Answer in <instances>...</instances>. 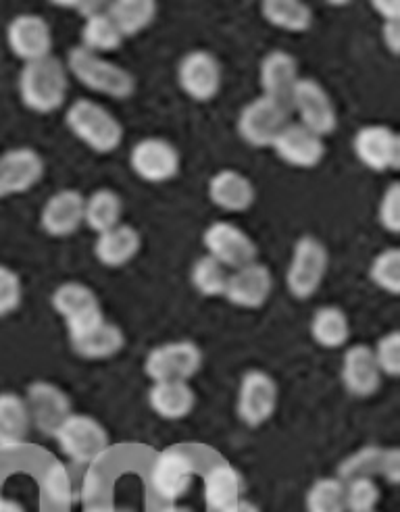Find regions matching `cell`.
<instances>
[{"label":"cell","instance_id":"6da1fadb","mask_svg":"<svg viewBox=\"0 0 400 512\" xmlns=\"http://www.w3.org/2000/svg\"><path fill=\"white\" fill-rule=\"evenodd\" d=\"M69 90L67 67L57 57L23 63L19 73V96L25 107L34 113L48 115L65 105Z\"/></svg>","mask_w":400,"mask_h":512},{"label":"cell","instance_id":"7a4b0ae2","mask_svg":"<svg viewBox=\"0 0 400 512\" xmlns=\"http://www.w3.org/2000/svg\"><path fill=\"white\" fill-rule=\"evenodd\" d=\"M65 67L75 80L96 94L125 100L136 92V78L128 69L94 55L82 46L69 50Z\"/></svg>","mask_w":400,"mask_h":512},{"label":"cell","instance_id":"3957f363","mask_svg":"<svg viewBox=\"0 0 400 512\" xmlns=\"http://www.w3.org/2000/svg\"><path fill=\"white\" fill-rule=\"evenodd\" d=\"M65 123L75 138L98 155H109L123 142L121 121L90 98L75 100L65 113Z\"/></svg>","mask_w":400,"mask_h":512},{"label":"cell","instance_id":"277c9868","mask_svg":"<svg viewBox=\"0 0 400 512\" xmlns=\"http://www.w3.org/2000/svg\"><path fill=\"white\" fill-rule=\"evenodd\" d=\"M61 452L75 465H92L111 448L109 431L98 419L82 413H71L55 431Z\"/></svg>","mask_w":400,"mask_h":512},{"label":"cell","instance_id":"5b68a950","mask_svg":"<svg viewBox=\"0 0 400 512\" xmlns=\"http://www.w3.org/2000/svg\"><path fill=\"white\" fill-rule=\"evenodd\" d=\"M330 267V252L315 236L298 238L286 271L288 292L296 300H309L321 288Z\"/></svg>","mask_w":400,"mask_h":512},{"label":"cell","instance_id":"8992f818","mask_svg":"<svg viewBox=\"0 0 400 512\" xmlns=\"http://www.w3.org/2000/svg\"><path fill=\"white\" fill-rule=\"evenodd\" d=\"M203 369V350L192 340L159 344L144 358V373L153 381H190Z\"/></svg>","mask_w":400,"mask_h":512},{"label":"cell","instance_id":"52a82bcc","mask_svg":"<svg viewBox=\"0 0 400 512\" xmlns=\"http://www.w3.org/2000/svg\"><path fill=\"white\" fill-rule=\"evenodd\" d=\"M290 123V109L282 107L267 96H259L250 100L248 105L238 115V134L240 138L255 146L267 148L273 146L278 136L284 132V127Z\"/></svg>","mask_w":400,"mask_h":512},{"label":"cell","instance_id":"ba28073f","mask_svg":"<svg viewBox=\"0 0 400 512\" xmlns=\"http://www.w3.org/2000/svg\"><path fill=\"white\" fill-rule=\"evenodd\" d=\"M196 473V463L188 450L182 446H171L157 454L153 469H150V485L167 504L180 502L192 488Z\"/></svg>","mask_w":400,"mask_h":512},{"label":"cell","instance_id":"9c48e42d","mask_svg":"<svg viewBox=\"0 0 400 512\" xmlns=\"http://www.w3.org/2000/svg\"><path fill=\"white\" fill-rule=\"evenodd\" d=\"M278 398L280 390L275 379L267 371L250 369L240 379L236 413L246 427H261L273 417Z\"/></svg>","mask_w":400,"mask_h":512},{"label":"cell","instance_id":"30bf717a","mask_svg":"<svg viewBox=\"0 0 400 512\" xmlns=\"http://www.w3.org/2000/svg\"><path fill=\"white\" fill-rule=\"evenodd\" d=\"M203 244L211 259L221 263L228 271L255 263L259 254L255 240L230 221L211 223L203 234Z\"/></svg>","mask_w":400,"mask_h":512},{"label":"cell","instance_id":"8fae6325","mask_svg":"<svg viewBox=\"0 0 400 512\" xmlns=\"http://www.w3.org/2000/svg\"><path fill=\"white\" fill-rule=\"evenodd\" d=\"M296 111L298 123L307 127L317 136H330L336 127H338V115L334 102L317 80L311 78H300L292 102H290V111Z\"/></svg>","mask_w":400,"mask_h":512},{"label":"cell","instance_id":"7c38bea8","mask_svg":"<svg viewBox=\"0 0 400 512\" xmlns=\"http://www.w3.org/2000/svg\"><path fill=\"white\" fill-rule=\"evenodd\" d=\"M132 171L148 184H163L180 173V152L163 138H144L130 152Z\"/></svg>","mask_w":400,"mask_h":512},{"label":"cell","instance_id":"4fadbf2b","mask_svg":"<svg viewBox=\"0 0 400 512\" xmlns=\"http://www.w3.org/2000/svg\"><path fill=\"white\" fill-rule=\"evenodd\" d=\"M23 400L28 404L32 429H38L42 435H50V438L71 415V400L67 392L44 379L30 383Z\"/></svg>","mask_w":400,"mask_h":512},{"label":"cell","instance_id":"5bb4252c","mask_svg":"<svg viewBox=\"0 0 400 512\" xmlns=\"http://www.w3.org/2000/svg\"><path fill=\"white\" fill-rule=\"evenodd\" d=\"M353 150L357 159L375 173L400 167V138L388 125H363L353 138Z\"/></svg>","mask_w":400,"mask_h":512},{"label":"cell","instance_id":"9a60e30c","mask_svg":"<svg viewBox=\"0 0 400 512\" xmlns=\"http://www.w3.org/2000/svg\"><path fill=\"white\" fill-rule=\"evenodd\" d=\"M7 44L11 53L23 63L40 61L53 55V30L44 17L23 13L11 19L7 28Z\"/></svg>","mask_w":400,"mask_h":512},{"label":"cell","instance_id":"2e32d148","mask_svg":"<svg viewBox=\"0 0 400 512\" xmlns=\"http://www.w3.org/2000/svg\"><path fill=\"white\" fill-rule=\"evenodd\" d=\"M44 177V159L30 146H17L0 155V198L32 190Z\"/></svg>","mask_w":400,"mask_h":512},{"label":"cell","instance_id":"e0dca14e","mask_svg":"<svg viewBox=\"0 0 400 512\" xmlns=\"http://www.w3.org/2000/svg\"><path fill=\"white\" fill-rule=\"evenodd\" d=\"M178 84L194 102H209L221 90V65L207 50H192L178 67Z\"/></svg>","mask_w":400,"mask_h":512},{"label":"cell","instance_id":"ac0fdd59","mask_svg":"<svg viewBox=\"0 0 400 512\" xmlns=\"http://www.w3.org/2000/svg\"><path fill=\"white\" fill-rule=\"evenodd\" d=\"M84 194L65 188L46 200L40 213L44 234L53 238H69L84 225Z\"/></svg>","mask_w":400,"mask_h":512},{"label":"cell","instance_id":"d6986e66","mask_svg":"<svg viewBox=\"0 0 400 512\" xmlns=\"http://www.w3.org/2000/svg\"><path fill=\"white\" fill-rule=\"evenodd\" d=\"M342 383L350 396L371 398L382 386V371L367 344L346 348L342 356Z\"/></svg>","mask_w":400,"mask_h":512},{"label":"cell","instance_id":"ffe728a7","mask_svg":"<svg viewBox=\"0 0 400 512\" xmlns=\"http://www.w3.org/2000/svg\"><path fill=\"white\" fill-rule=\"evenodd\" d=\"M273 290V275L263 263H250L242 269L230 271L228 288L223 298L240 309H261Z\"/></svg>","mask_w":400,"mask_h":512},{"label":"cell","instance_id":"44dd1931","mask_svg":"<svg viewBox=\"0 0 400 512\" xmlns=\"http://www.w3.org/2000/svg\"><path fill=\"white\" fill-rule=\"evenodd\" d=\"M271 148L286 165L296 169H313L325 157L323 138L300 123H288Z\"/></svg>","mask_w":400,"mask_h":512},{"label":"cell","instance_id":"7402d4cb","mask_svg":"<svg viewBox=\"0 0 400 512\" xmlns=\"http://www.w3.org/2000/svg\"><path fill=\"white\" fill-rule=\"evenodd\" d=\"M300 80L298 75V61L294 55L286 50H271L269 55L263 57L259 67V84L263 96L280 102L282 107L290 109L294 88Z\"/></svg>","mask_w":400,"mask_h":512},{"label":"cell","instance_id":"603a6c76","mask_svg":"<svg viewBox=\"0 0 400 512\" xmlns=\"http://www.w3.org/2000/svg\"><path fill=\"white\" fill-rule=\"evenodd\" d=\"M140 248H142V238L138 234V229L128 223H119L107 229V232L96 236L94 256L103 267L119 269L132 263L138 256Z\"/></svg>","mask_w":400,"mask_h":512},{"label":"cell","instance_id":"cb8c5ba5","mask_svg":"<svg viewBox=\"0 0 400 512\" xmlns=\"http://www.w3.org/2000/svg\"><path fill=\"white\" fill-rule=\"evenodd\" d=\"M209 198L215 207L223 211L244 213L255 204L257 192L244 173L236 169H223L211 177Z\"/></svg>","mask_w":400,"mask_h":512},{"label":"cell","instance_id":"d4e9b609","mask_svg":"<svg viewBox=\"0 0 400 512\" xmlns=\"http://www.w3.org/2000/svg\"><path fill=\"white\" fill-rule=\"evenodd\" d=\"M148 404L165 421L186 419L196 406V392L188 381H153Z\"/></svg>","mask_w":400,"mask_h":512},{"label":"cell","instance_id":"484cf974","mask_svg":"<svg viewBox=\"0 0 400 512\" xmlns=\"http://www.w3.org/2000/svg\"><path fill=\"white\" fill-rule=\"evenodd\" d=\"M203 488L207 508L211 512H223L244 498L246 483L236 467L228 463H217L205 473Z\"/></svg>","mask_w":400,"mask_h":512},{"label":"cell","instance_id":"4316f807","mask_svg":"<svg viewBox=\"0 0 400 512\" xmlns=\"http://www.w3.org/2000/svg\"><path fill=\"white\" fill-rule=\"evenodd\" d=\"M32 419L23 396L0 392V450H17L28 442Z\"/></svg>","mask_w":400,"mask_h":512},{"label":"cell","instance_id":"83f0119b","mask_svg":"<svg viewBox=\"0 0 400 512\" xmlns=\"http://www.w3.org/2000/svg\"><path fill=\"white\" fill-rule=\"evenodd\" d=\"M311 338L325 350H336L346 346L350 340V321L340 306H319L311 319Z\"/></svg>","mask_w":400,"mask_h":512},{"label":"cell","instance_id":"f1b7e54d","mask_svg":"<svg viewBox=\"0 0 400 512\" xmlns=\"http://www.w3.org/2000/svg\"><path fill=\"white\" fill-rule=\"evenodd\" d=\"M125 346V336L123 329L109 319L105 323H100L94 331H90L88 336L80 340H71L73 352L86 358V361H105V358H111L119 354Z\"/></svg>","mask_w":400,"mask_h":512},{"label":"cell","instance_id":"f546056e","mask_svg":"<svg viewBox=\"0 0 400 512\" xmlns=\"http://www.w3.org/2000/svg\"><path fill=\"white\" fill-rule=\"evenodd\" d=\"M261 15L273 28L290 34L309 32L315 19L313 9L300 0H267L261 5Z\"/></svg>","mask_w":400,"mask_h":512},{"label":"cell","instance_id":"4dcf8cb0","mask_svg":"<svg viewBox=\"0 0 400 512\" xmlns=\"http://www.w3.org/2000/svg\"><path fill=\"white\" fill-rule=\"evenodd\" d=\"M105 11L115 21L121 36L132 38L155 21L157 3L153 0H115V3H107Z\"/></svg>","mask_w":400,"mask_h":512},{"label":"cell","instance_id":"1f68e13d","mask_svg":"<svg viewBox=\"0 0 400 512\" xmlns=\"http://www.w3.org/2000/svg\"><path fill=\"white\" fill-rule=\"evenodd\" d=\"M121 213H123L121 196L111 188L94 190L84 200V223L92 229L96 236L119 225Z\"/></svg>","mask_w":400,"mask_h":512},{"label":"cell","instance_id":"d6a6232c","mask_svg":"<svg viewBox=\"0 0 400 512\" xmlns=\"http://www.w3.org/2000/svg\"><path fill=\"white\" fill-rule=\"evenodd\" d=\"M50 302H53L55 311L63 317V321L75 319L96 309H103L96 292L90 286L82 284V281H65V284H61L53 292V296H50Z\"/></svg>","mask_w":400,"mask_h":512},{"label":"cell","instance_id":"836d02e7","mask_svg":"<svg viewBox=\"0 0 400 512\" xmlns=\"http://www.w3.org/2000/svg\"><path fill=\"white\" fill-rule=\"evenodd\" d=\"M123 40L125 38L121 36L119 28L107 15V11H100L92 17H86L82 25V48L90 50L94 55L103 57L105 53H113V50L121 46Z\"/></svg>","mask_w":400,"mask_h":512},{"label":"cell","instance_id":"e575fe53","mask_svg":"<svg viewBox=\"0 0 400 512\" xmlns=\"http://www.w3.org/2000/svg\"><path fill=\"white\" fill-rule=\"evenodd\" d=\"M190 279L194 290L205 296V298H217L225 294V288H228V279H230V271L225 269L221 263H217L215 259H211L209 254L200 256V259L194 261L192 271H190Z\"/></svg>","mask_w":400,"mask_h":512},{"label":"cell","instance_id":"d590c367","mask_svg":"<svg viewBox=\"0 0 400 512\" xmlns=\"http://www.w3.org/2000/svg\"><path fill=\"white\" fill-rule=\"evenodd\" d=\"M307 512H346L344 481L338 477L317 479L305 498Z\"/></svg>","mask_w":400,"mask_h":512},{"label":"cell","instance_id":"8d00e7d4","mask_svg":"<svg viewBox=\"0 0 400 512\" xmlns=\"http://www.w3.org/2000/svg\"><path fill=\"white\" fill-rule=\"evenodd\" d=\"M382 454L384 448L380 446H363L357 452L344 458L338 469V479L340 481H350L357 477H375L380 475V465H382Z\"/></svg>","mask_w":400,"mask_h":512},{"label":"cell","instance_id":"74e56055","mask_svg":"<svg viewBox=\"0 0 400 512\" xmlns=\"http://www.w3.org/2000/svg\"><path fill=\"white\" fill-rule=\"evenodd\" d=\"M369 277L378 288L384 292L398 296L400 294V250L386 248L380 254H375L369 267Z\"/></svg>","mask_w":400,"mask_h":512},{"label":"cell","instance_id":"f35d334b","mask_svg":"<svg viewBox=\"0 0 400 512\" xmlns=\"http://www.w3.org/2000/svg\"><path fill=\"white\" fill-rule=\"evenodd\" d=\"M346 512H375L382 498V490L375 477H357L344 481Z\"/></svg>","mask_w":400,"mask_h":512},{"label":"cell","instance_id":"ab89813d","mask_svg":"<svg viewBox=\"0 0 400 512\" xmlns=\"http://www.w3.org/2000/svg\"><path fill=\"white\" fill-rule=\"evenodd\" d=\"M44 490L46 496L55 504L69 506L73 500H78V488L63 463H50L44 475Z\"/></svg>","mask_w":400,"mask_h":512},{"label":"cell","instance_id":"60d3db41","mask_svg":"<svg viewBox=\"0 0 400 512\" xmlns=\"http://www.w3.org/2000/svg\"><path fill=\"white\" fill-rule=\"evenodd\" d=\"M373 356H375V363H378L382 375L386 377H398L400 375V334L394 329L390 334L382 336L375 344Z\"/></svg>","mask_w":400,"mask_h":512},{"label":"cell","instance_id":"b9f144b4","mask_svg":"<svg viewBox=\"0 0 400 512\" xmlns=\"http://www.w3.org/2000/svg\"><path fill=\"white\" fill-rule=\"evenodd\" d=\"M21 298L23 288L19 275L11 267L0 265V317L15 313L21 306Z\"/></svg>","mask_w":400,"mask_h":512},{"label":"cell","instance_id":"7bdbcfd3","mask_svg":"<svg viewBox=\"0 0 400 512\" xmlns=\"http://www.w3.org/2000/svg\"><path fill=\"white\" fill-rule=\"evenodd\" d=\"M378 221L390 234L400 232V186L392 182L386 192L382 194L380 209H378Z\"/></svg>","mask_w":400,"mask_h":512},{"label":"cell","instance_id":"ee69618b","mask_svg":"<svg viewBox=\"0 0 400 512\" xmlns=\"http://www.w3.org/2000/svg\"><path fill=\"white\" fill-rule=\"evenodd\" d=\"M380 475L390 485H398V481H400V450L398 448H384Z\"/></svg>","mask_w":400,"mask_h":512},{"label":"cell","instance_id":"f6af8a7d","mask_svg":"<svg viewBox=\"0 0 400 512\" xmlns=\"http://www.w3.org/2000/svg\"><path fill=\"white\" fill-rule=\"evenodd\" d=\"M382 38L392 55L400 53V21H386L382 25Z\"/></svg>","mask_w":400,"mask_h":512},{"label":"cell","instance_id":"bcb514c9","mask_svg":"<svg viewBox=\"0 0 400 512\" xmlns=\"http://www.w3.org/2000/svg\"><path fill=\"white\" fill-rule=\"evenodd\" d=\"M373 9L386 21H400V5L396 0H375Z\"/></svg>","mask_w":400,"mask_h":512},{"label":"cell","instance_id":"7dc6e473","mask_svg":"<svg viewBox=\"0 0 400 512\" xmlns=\"http://www.w3.org/2000/svg\"><path fill=\"white\" fill-rule=\"evenodd\" d=\"M0 512H28L19 500L0 496Z\"/></svg>","mask_w":400,"mask_h":512},{"label":"cell","instance_id":"c3c4849f","mask_svg":"<svg viewBox=\"0 0 400 512\" xmlns=\"http://www.w3.org/2000/svg\"><path fill=\"white\" fill-rule=\"evenodd\" d=\"M223 512H261V508H259L255 502H250V500L242 498V500H238L234 506H230L228 510H223Z\"/></svg>","mask_w":400,"mask_h":512},{"label":"cell","instance_id":"681fc988","mask_svg":"<svg viewBox=\"0 0 400 512\" xmlns=\"http://www.w3.org/2000/svg\"><path fill=\"white\" fill-rule=\"evenodd\" d=\"M84 512H117V508L111 504H105V502H88Z\"/></svg>","mask_w":400,"mask_h":512},{"label":"cell","instance_id":"f907efd6","mask_svg":"<svg viewBox=\"0 0 400 512\" xmlns=\"http://www.w3.org/2000/svg\"><path fill=\"white\" fill-rule=\"evenodd\" d=\"M161 512H194V510L180 502H169V504H165V508Z\"/></svg>","mask_w":400,"mask_h":512},{"label":"cell","instance_id":"816d5d0a","mask_svg":"<svg viewBox=\"0 0 400 512\" xmlns=\"http://www.w3.org/2000/svg\"><path fill=\"white\" fill-rule=\"evenodd\" d=\"M117 508V512H134L132 508H125V506H115Z\"/></svg>","mask_w":400,"mask_h":512}]
</instances>
